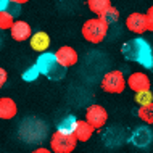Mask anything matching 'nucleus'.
<instances>
[{
    "mask_svg": "<svg viewBox=\"0 0 153 153\" xmlns=\"http://www.w3.org/2000/svg\"><path fill=\"white\" fill-rule=\"evenodd\" d=\"M126 27L134 34H143L148 31V21H147V15L143 13H131L126 18Z\"/></svg>",
    "mask_w": 153,
    "mask_h": 153,
    "instance_id": "8",
    "label": "nucleus"
},
{
    "mask_svg": "<svg viewBox=\"0 0 153 153\" xmlns=\"http://www.w3.org/2000/svg\"><path fill=\"white\" fill-rule=\"evenodd\" d=\"M147 21H148V31L153 32V5L147 10Z\"/></svg>",
    "mask_w": 153,
    "mask_h": 153,
    "instance_id": "23",
    "label": "nucleus"
},
{
    "mask_svg": "<svg viewBox=\"0 0 153 153\" xmlns=\"http://www.w3.org/2000/svg\"><path fill=\"white\" fill-rule=\"evenodd\" d=\"M152 140H153V132L148 126H139L129 137V142L134 147H139V148L148 147L152 143Z\"/></svg>",
    "mask_w": 153,
    "mask_h": 153,
    "instance_id": "7",
    "label": "nucleus"
},
{
    "mask_svg": "<svg viewBox=\"0 0 153 153\" xmlns=\"http://www.w3.org/2000/svg\"><path fill=\"white\" fill-rule=\"evenodd\" d=\"M13 2H16V3H19V5H23V3L29 2V0H13Z\"/></svg>",
    "mask_w": 153,
    "mask_h": 153,
    "instance_id": "26",
    "label": "nucleus"
},
{
    "mask_svg": "<svg viewBox=\"0 0 153 153\" xmlns=\"http://www.w3.org/2000/svg\"><path fill=\"white\" fill-rule=\"evenodd\" d=\"M39 76H40L39 68H37L36 65H32V66H29V68H27L26 71L23 73V81H26V82H32V81H36Z\"/></svg>",
    "mask_w": 153,
    "mask_h": 153,
    "instance_id": "22",
    "label": "nucleus"
},
{
    "mask_svg": "<svg viewBox=\"0 0 153 153\" xmlns=\"http://www.w3.org/2000/svg\"><path fill=\"white\" fill-rule=\"evenodd\" d=\"M85 121H87L95 131H98L105 126L106 121H108V111H106L105 106L98 105V103H94V105L87 106V110H85Z\"/></svg>",
    "mask_w": 153,
    "mask_h": 153,
    "instance_id": "6",
    "label": "nucleus"
},
{
    "mask_svg": "<svg viewBox=\"0 0 153 153\" xmlns=\"http://www.w3.org/2000/svg\"><path fill=\"white\" fill-rule=\"evenodd\" d=\"M56 55V60H58V63L63 66V68H71L77 63V60H79V55H77V52L74 50L73 47H69V45H63V47H60L58 50L55 52Z\"/></svg>",
    "mask_w": 153,
    "mask_h": 153,
    "instance_id": "10",
    "label": "nucleus"
},
{
    "mask_svg": "<svg viewBox=\"0 0 153 153\" xmlns=\"http://www.w3.org/2000/svg\"><path fill=\"white\" fill-rule=\"evenodd\" d=\"M121 53L124 55V58H127L129 61L142 65L143 68L152 69L153 68V50L152 45L147 42L142 37H134V39L127 40L126 44H123Z\"/></svg>",
    "mask_w": 153,
    "mask_h": 153,
    "instance_id": "1",
    "label": "nucleus"
},
{
    "mask_svg": "<svg viewBox=\"0 0 153 153\" xmlns=\"http://www.w3.org/2000/svg\"><path fill=\"white\" fill-rule=\"evenodd\" d=\"M29 44H31V48L39 53H44L48 50L50 47V36L44 31H37L32 34V37L29 39Z\"/></svg>",
    "mask_w": 153,
    "mask_h": 153,
    "instance_id": "12",
    "label": "nucleus"
},
{
    "mask_svg": "<svg viewBox=\"0 0 153 153\" xmlns=\"http://www.w3.org/2000/svg\"><path fill=\"white\" fill-rule=\"evenodd\" d=\"M108 26L110 24H106L100 16L90 18L82 24V29H81L82 37L90 44H100L105 40L106 34H108Z\"/></svg>",
    "mask_w": 153,
    "mask_h": 153,
    "instance_id": "3",
    "label": "nucleus"
},
{
    "mask_svg": "<svg viewBox=\"0 0 153 153\" xmlns=\"http://www.w3.org/2000/svg\"><path fill=\"white\" fill-rule=\"evenodd\" d=\"M10 34L16 42H24V40H29L32 37V31H31V26L26 21L19 19V21H15L13 27L10 29Z\"/></svg>",
    "mask_w": 153,
    "mask_h": 153,
    "instance_id": "11",
    "label": "nucleus"
},
{
    "mask_svg": "<svg viewBox=\"0 0 153 153\" xmlns=\"http://www.w3.org/2000/svg\"><path fill=\"white\" fill-rule=\"evenodd\" d=\"M137 116L142 119L145 124L152 126V124H153V103H152V105H147V106H139Z\"/></svg>",
    "mask_w": 153,
    "mask_h": 153,
    "instance_id": "19",
    "label": "nucleus"
},
{
    "mask_svg": "<svg viewBox=\"0 0 153 153\" xmlns=\"http://www.w3.org/2000/svg\"><path fill=\"white\" fill-rule=\"evenodd\" d=\"M134 102L139 106H147L153 103V92L152 90H143V92H137L134 95Z\"/></svg>",
    "mask_w": 153,
    "mask_h": 153,
    "instance_id": "18",
    "label": "nucleus"
},
{
    "mask_svg": "<svg viewBox=\"0 0 153 153\" xmlns=\"http://www.w3.org/2000/svg\"><path fill=\"white\" fill-rule=\"evenodd\" d=\"M127 87H129L134 94L137 92H143V90H150L152 87V82L150 77L147 76L145 73H132L129 77H127Z\"/></svg>",
    "mask_w": 153,
    "mask_h": 153,
    "instance_id": "9",
    "label": "nucleus"
},
{
    "mask_svg": "<svg viewBox=\"0 0 153 153\" xmlns=\"http://www.w3.org/2000/svg\"><path fill=\"white\" fill-rule=\"evenodd\" d=\"M31 153H53V152L50 150V148H47V147H37Z\"/></svg>",
    "mask_w": 153,
    "mask_h": 153,
    "instance_id": "25",
    "label": "nucleus"
},
{
    "mask_svg": "<svg viewBox=\"0 0 153 153\" xmlns=\"http://www.w3.org/2000/svg\"><path fill=\"white\" fill-rule=\"evenodd\" d=\"M77 121H79V119L74 116V114H68V116H65L58 123L56 131L63 132V134H74V131H76V127H77Z\"/></svg>",
    "mask_w": 153,
    "mask_h": 153,
    "instance_id": "15",
    "label": "nucleus"
},
{
    "mask_svg": "<svg viewBox=\"0 0 153 153\" xmlns=\"http://www.w3.org/2000/svg\"><path fill=\"white\" fill-rule=\"evenodd\" d=\"M100 87L106 94H123L124 89L127 87V79L124 77L123 71L113 69V71H108L102 77Z\"/></svg>",
    "mask_w": 153,
    "mask_h": 153,
    "instance_id": "5",
    "label": "nucleus"
},
{
    "mask_svg": "<svg viewBox=\"0 0 153 153\" xmlns=\"http://www.w3.org/2000/svg\"><path fill=\"white\" fill-rule=\"evenodd\" d=\"M7 81H8V74H7V71L0 66V89L3 87V85L7 84Z\"/></svg>",
    "mask_w": 153,
    "mask_h": 153,
    "instance_id": "24",
    "label": "nucleus"
},
{
    "mask_svg": "<svg viewBox=\"0 0 153 153\" xmlns=\"http://www.w3.org/2000/svg\"><path fill=\"white\" fill-rule=\"evenodd\" d=\"M77 143L79 140L74 134H63L60 131H55L50 135V150L53 153H73Z\"/></svg>",
    "mask_w": 153,
    "mask_h": 153,
    "instance_id": "4",
    "label": "nucleus"
},
{
    "mask_svg": "<svg viewBox=\"0 0 153 153\" xmlns=\"http://www.w3.org/2000/svg\"><path fill=\"white\" fill-rule=\"evenodd\" d=\"M0 11H7V13L13 15L16 18L21 13V5L13 2V0H0Z\"/></svg>",
    "mask_w": 153,
    "mask_h": 153,
    "instance_id": "17",
    "label": "nucleus"
},
{
    "mask_svg": "<svg viewBox=\"0 0 153 153\" xmlns=\"http://www.w3.org/2000/svg\"><path fill=\"white\" fill-rule=\"evenodd\" d=\"M36 66L39 68L40 74L47 76L48 79H52V81L63 79L65 74H66V68H63V66L58 63L55 53H50V52L40 53L36 60Z\"/></svg>",
    "mask_w": 153,
    "mask_h": 153,
    "instance_id": "2",
    "label": "nucleus"
},
{
    "mask_svg": "<svg viewBox=\"0 0 153 153\" xmlns=\"http://www.w3.org/2000/svg\"><path fill=\"white\" fill-rule=\"evenodd\" d=\"M16 114H18V106L13 98L0 97V119L8 121V119H13Z\"/></svg>",
    "mask_w": 153,
    "mask_h": 153,
    "instance_id": "13",
    "label": "nucleus"
},
{
    "mask_svg": "<svg viewBox=\"0 0 153 153\" xmlns=\"http://www.w3.org/2000/svg\"><path fill=\"white\" fill-rule=\"evenodd\" d=\"M89 10L97 16H102L111 7V0H87Z\"/></svg>",
    "mask_w": 153,
    "mask_h": 153,
    "instance_id": "16",
    "label": "nucleus"
},
{
    "mask_svg": "<svg viewBox=\"0 0 153 153\" xmlns=\"http://www.w3.org/2000/svg\"><path fill=\"white\" fill-rule=\"evenodd\" d=\"M15 24V16L7 13V11H0V31L11 29Z\"/></svg>",
    "mask_w": 153,
    "mask_h": 153,
    "instance_id": "21",
    "label": "nucleus"
},
{
    "mask_svg": "<svg viewBox=\"0 0 153 153\" xmlns=\"http://www.w3.org/2000/svg\"><path fill=\"white\" fill-rule=\"evenodd\" d=\"M100 18H102L106 24H114V23H116L118 19H119V10H118L116 7L111 5V7L108 8V10H106L105 13H103V15L100 16Z\"/></svg>",
    "mask_w": 153,
    "mask_h": 153,
    "instance_id": "20",
    "label": "nucleus"
},
{
    "mask_svg": "<svg viewBox=\"0 0 153 153\" xmlns=\"http://www.w3.org/2000/svg\"><path fill=\"white\" fill-rule=\"evenodd\" d=\"M94 132H95V129L85 121V119H79V121H77V127H76V131H74V135H76V139L79 140V142L85 143L92 139Z\"/></svg>",
    "mask_w": 153,
    "mask_h": 153,
    "instance_id": "14",
    "label": "nucleus"
}]
</instances>
